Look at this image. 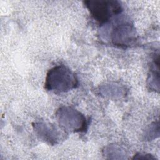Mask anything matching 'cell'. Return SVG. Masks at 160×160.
I'll list each match as a JSON object with an SVG mask.
<instances>
[{"instance_id": "8", "label": "cell", "mask_w": 160, "mask_h": 160, "mask_svg": "<svg viewBox=\"0 0 160 160\" xmlns=\"http://www.w3.org/2000/svg\"><path fill=\"white\" fill-rule=\"evenodd\" d=\"M103 152L109 159H124L127 153L122 147L115 144L105 147Z\"/></svg>"}, {"instance_id": "9", "label": "cell", "mask_w": 160, "mask_h": 160, "mask_svg": "<svg viewBox=\"0 0 160 160\" xmlns=\"http://www.w3.org/2000/svg\"><path fill=\"white\" fill-rule=\"evenodd\" d=\"M159 135V122H153L150 125L149 128L147 129L145 134V139L148 140L153 139Z\"/></svg>"}, {"instance_id": "1", "label": "cell", "mask_w": 160, "mask_h": 160, "mask_svg": "<svg viewBox=\"0 0 160 160\" xmlns=\"http://www.w3.org/2000/svg\"><path fill=\"white\" fill-rule=\"evenodd\" d=\"M78 84V79L74 72L64 65H58L47 72L44 88L48 91L59 94L76 89Z\"/></svg>"}, {"instance_id": "6", "label": "cell", "mask_w": 160, "mask_h": 160, "mask_svg": "<svg viewBox=\"0 0 160 160\" xmlns=\"http://www.w3.org/2000/svg\"><path fill=\"white\" fill-rule=\"evenodd\" d=\"M124 86L116 83H108L99 88V94L106 98L111 99H119L126 94Z\"/></svg>"}, {"instance_id": "2", "label": "cell", "mask_w": 160, "mask_h": 160, "mask_svg": "<svg viewBox=\"0 0 160 160\" xmlns=\"http://www.w3.org/2000/svg\"><path fill=\"white\" fill-rule=\"evenodd\" d=\"M84 3L94 20L101 25L106 24L122 11L121 3L115 0H88Z\"/></svg>"}, {"instance_id": "7", "label": "cell", "mask_w": 160, "mask_h": 160, "mask_svg": "<svg viewBox=\"0 0 160 160\" xmlns=\"http://www.w3.org/2000/svg\"><path fill=\"white\" fill-rule=\"evenodd\" d=\"M159 55L154 58L151 65L150 74L147 80V85L150 90L159 91Z\"/></svg>"}, {"instance_id": "5", "label": "cell", "mask_w": 160, "mask_h": 160, "mask_svg": "<svg viewBox=\"0 0 160 160\" xmlns=\"http://www.w3.org/2000/svg\"><path fill=\"white\" fill-rule=\"evenodd\" d=\"M32 127L36 136L49 144L54 145L59 143L62 138L59 129L51 123L40 121L34 122Z\"/></svg>"}, {"instance_id": "4", "label": "cell", "mask_w": 160, "mask_h": 160, "mask_svg": "<svg viewBox=\"0 0 160 160\" xmlns=\"http://www.w3.org/2000/svg\"><path fill=\"white\" fill-rule=\"evenodd\" d=\"M136 40V29L130 22H122L118 24L111 31V41L116 46L126 48L134 45Z\"/></svg>"}, {"instance_id": "10", "label": "cell", "mask_w": 160, "mask_h": 160, "mask_svg": "<svg viewBox=\"0 0 160 160\" xmlns=\"http://www.w3.org/2000/svg\"><path fill=\"white\" fill-rule=\"evenodd\" d=\"M132 159H154L155 158L149 154H143V153H138L136 156L133 157Z\"/></svg>"}, {"instance_id": "3", "label": "cell", "mask_w": 160, "mask_h": 160, "mask_svg": "<svg viewBox=\"0 0 160 160\" xmlns=\"http://www.w3.org/2000/svg\"><path fill=\"white\" fill-rule=\"evenodd\" d=\"M59 125L65 130L74 132H85L88 128L86 117L78 110L66 106L60 107L56 112Z\"/></svg>"}]
</instances>
